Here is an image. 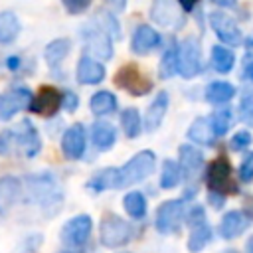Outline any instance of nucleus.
I'll list each match as a JSON object with an SVG mask.
<instances>
[{
  "mask_svg": "<svg viewBox=\"0 0 253 253\" xmlns=\"http://www.w3.org/2000/svg\"><path fill=\"white\" fill-rule=\"evenodd\" d=\"M156 166V154L152 150H140L136 152L128 162H125L119 168V178H117V188H128L134 186L142 180H146Z\"/></svg>",
  "mask_w": 253,
  "mask_h": 253,
  "instance_id": "nucleus-1",
  "label": "nucleus"
},
{
  "mask_svg": "<svg viewBox=\"0 0 253 253\" xmlns=\"http://www.w3.org/2000/svg\"><path fill=\"white\" fill-rule=\"evenodd\" d=\"M132 235H134V229L126 219H123L115 213H107L101 219L99 237H101V243L105 247H109V249L123 247L132 239Z\"/></svg>",
  "mask_w": 253,
  "mask_h": 253,
  "instance_id": "nucleus-2",
  "label": "nucleus"
},
{
  "mask_svg": "<svg viewBox=\"0 0 253 253\" xmlns=\"http://www.w3.org/2000/svg\"><path fill=\"white\" fill-rule=\"evenodd\" d=\"M186 221V208L184 200H166L158 206L156 217H154V227L162 235L176 233L182 223Z\"/></svg>",
  "mask_w": 253,
  "mask_h": 253,
  "instance_id": "nucleus-3",
  "label": "nucleus"
},
{
  "mask_svg": "<svg viewBox=\"0 0 253 253\" xmlns=\"http://www.w3.org/2000/svg\"><path fill=\"white\" fill-rule=\"evenodd\" d=\"M115 85L126 93H130L132 97H142V95L150 93V89H152L150 77H146L142 73V69L134 63H125L119 67V71L115 73Z\"/></svg>",
  "mask_w": 253,
  "mask_h": 253,
  "instance_id": "nucleus-4",
  "label": "nucleus"
},
{
  "mask_svg": "<svg viewBox=\"0 0 253 253\" xmlns=\"http://www.w3.org/2000/svg\"><path fill=\"white\" fill-rule=\"evenodd\" d=\"M26 186H28V194L30 200H34L40 206H49L55 200H61V192L57 188V180L49 174H34L26 178Z\"/></svg>",
  "mask_w": 253,
  "mask_h": 253,
  "instance_id": "nucleus-5",
  "label": "nucleus"
},
{
  "mask_svg": "<svg viewBox=\"0 0 253 253\" xmlns=\"http://www.w3.org/2000/svg\"><path fill=\"white\" fill-rule=\"evenodd\" d=\"M91 231H93V219L91 215L87 213H79V215H73L71 219H67L61 227V243L75 249V247H83L89 237H91Z\"/></svg>",
  "mask_w": 253,
  "mask_h": 253,
  "instance_id": "nucleus-6",
  "label": "nucleus"
},
{
  "mask_svg": "<svg viewBox=\"0 0 253 253\" xmlns=\"http://www.w3.org/2000/svg\"><path fill=\"white\" fill-rule=\"evenodd\" d=\"M202 69V49L194 36H188L178 45V73L184 79H192Z\"/></svg>",
  "mask_w": 253,
  "mask_h": 253,
  "instance_id": "nucleus-7",
  "label": "nucleus"
},
{
  "mask_svg": "<svg viewBox=\"0 0 253 253\" xmlns=\"http://www.w3.org/2000/svg\"><path fill=\"white\" fill-rule=\"evenodd\" d=\"M206 182L211 192H217L223 196L237 190L231 180V164L225 156H217L211 160V164L208 166V172H206Z\"/></svg>",
  "mask_w": 253,
  "mask_h": 253,
  "instance_id": "nucleus-8",
  "label": "nucleus"
},
{
  "mask_svg": "<svg viewBox=\"0 0 253 253\" xmlns=\"http://www.w3.org/2000/svg\"><path fill=\"white\" fill-rule=\"evenodd\" d=\"M210 26H211V30L215 32V36L219 38L221 43H225L229 47H237V45L243 43V34L239 30L237 22L229 14H225L221 10H213L210 14Z\"/></svg>",
  "mask_w": 253,
  "mask_h": 253,
  "instance_id": "nucleus-9",
  "label": "nucleus"
},
{
  "mask_svg": "<svg viewBox=\"0 0 253 253\" xmlns=\"http://www.w3.org/2000/svg\"><path fill=\"white\" fill-rule=\"evenodd\" d=\"M34 93L26 87H16L8 93H0V121L14 119L22 109H30Z\"/></svg>",
  "mask_w": 253,
  "mask_h": 253,
  "instance_id": "nucleus-10",
  "label": "nucleus"
},
{
  "mask_svg": "<svg viewBox=\"0 0 253 253\" xmlns=\"http://www.w3.org/2000/svg\"><path fill=\"white\" fill-rule=\"evenodd\" d=\"M61 99H63V95L59 93V89H55L53 85H42L32 99L30 111L36 115H42V117H51L61 107Z\"/></svg>",
  "mask_w": 253,
  "mask_h": 253,
  "instance_id": "nucleus-11",
  "label": "nucleus"
},
{
  "mask_svg": "<svg viewBox=\"0 0 253 253\" xmlns=\"http://www.w3.org/2000/svg\"><path fill=\"white\" fill-rule=\"evenodd\" d=\"M87 146V132L85 126L75 123L71 126L65 128L63 136H61V152L67 160H79L85 152Z\"/></svg>",
  "mask_w": 253,
  "mask_h": 253,
  "instance_id": "nucleus-12",
  "label": "nucleus"
},
{
  "mask_svg": "<svg viewBox=\"0 0 253 253\" xmlns=\"http://www.w3.org/2000/svg\"><path fill=\"white\" fill-rule=\"evenodd\" d=\"M16 134V142L20 146V150L24 152V156L28 158H34L40 150H42V138H40V132L38 128L34 126V123L30 119H24L18 128L14 130Z\"/></svg>",
  "mask_w": 253,
  "mask_h": 253,
  "instance_id": "nucleus-13",
  "label": "nucleus"
},
{
  "mask_svg": "<svg viewBox=\"0 0 253 253\" xmlns=\"http://www.w3.org/2000/svg\"><path fill=\"white\" fill-rule=\"evenodd\" d=\"M249 223H251V217L247 213H243L239 210H229V211L223 213V217L217 225V233H219L221 239L231 241V239L239 237L249 227Z\"/></svg>",
  "mask_w": 253,
  "mask_h": 253,
  "instance_id": "nucleus-14",
  "label": "nucleus"
},
{
  "mask_svg": "<svg viewBox=\"0 0 253 253\" xmlns=\"http://www.w3.org/2000/svg\"><path fill=\"white\" fill-rule=\"evenodd\" d=\"M160 45V34L150 28L148 24H140L130 40V49L136 55H148L152 49H156Z\"/></svg>",
  "mask_w": 253,
  "mask_h": 253,
  "instance_id": "nucleus-15",
  "label": "nucleus"
},
{
  "mask_svg": "<svg viewBox=\"0 0 253 253\" xmlns=\"http://www.w3.org/2000/svg\"><path fill=\"white\" fill-rule=\"evenodd\" d=\"M105 75H107V69L99 59H93L91 55H81L75 71V77L81 85H97L105 79Z\"/></svg>",
  "mask_w": 253,
  "mask_h": 253,
  "instance_id": "nucleus-16",
  "label": "nucleus"
},
{
  "mask_svg": "<svg viewBox=\"0 0 253 253\" xmlns=\"http://www.w3.org/2000/svg\"><path fill=\"white\" fill-rule=\"evenodd\" d=\"M22 196V180L16 176L0 178V215L8 213Z\"/></svg>",
  "mask_w": 253,
  "mask_h": 253,
  "instance_id": "nucleus-17",
  "label": "nucleus"
},
{
  "mask_svg": "<svg viewBox=\"0 0 253 253\" xmlns=\"http://www.w3.org/2000/svg\"><path fill=\"white\" fill-rule=\"evenodd\" d=\"M178 156H180V166H182V174L186 178H194L200 168L204 166V154L198 146L194 144H182L178 148Z\"/></svg>",
  "mask_w": 253,
  "mask_h": 253,
  "instance_id": "nucleus-18",
  "label": "nucleus"
},
{
  "mask_svg": "<svg viewBox=\"0 0 253 253\" xmlns=\"http://www.w3.org/2000/svg\"><path fill=\"white\" fill-rule=\"evenodd\" d=\"M91 140H93V146L97 150L107 152L117 142V128L107 121H97L91 128Z\"/></svg>",
  "mask_w": 253,
  "mask_h": 253,
  "instance_id": "nucleus-19",
  "label": "nucleus"
},
{
  "mask_svg": "<svg viewBox=\"0 0 253 253\" xmlns=\"http://www.w3.org/2000/svg\"><path fill=\"white\" fill-rule=\"evenodd\" d=\"M168 105H170V97H168L166 91H160L152 99V103H150V107L146 111V119H144V125H146V128L150 132L156 130L162 125V121L166 117V111H168Z\"/></svg>",
  "mask_w": 253,
  "mask_h": 253,
  "instance_id": "nucleus-20",
  "label": "nucleus"
},
{
  "mask_svg": "<svg viewBox=\"0 0 253 253\" xmlns=\"http://www.w3.org/2000/svg\"><path fill=\"white\" fill-rule=\"evenodd\" d=\"M150 16H152L154 22H158L160 26H168V28L170 26H176L182 20L180 8L174 2H170V0H158V2H154L152 10H150Z\"/></svg>",
  "mask_w": 253,
  "mask_h": 253,
  "instance_id": "nucleus-21",
  "label": "nucleus"
},
{
  "mask_svg": "<svg viewBox=\"0 0 253 253\" xmlns=\"http://www.w3.org/2000/svg\"><path fill=\"white\" fill-rule=\"evenodd\" d=\"M188 138L196 144H202V146H211L213 140H215V132L210 125V119L208 117H198L194 119V123L190 125L188 128Z\"/></svg>",
  "mask_w": 253,
  "mask_h": 253,
  "instance_id": "nucleus-22",
  "label": "nucleus"
},
{
  "mask_svg": "<svg viewBox=\"0 0 253 253\" xmlns=\"http://www.w3.org/2000/svg\"><path fill=\"white\" fill-rule=\"evenodd\" d=\"M89 42L91 51L99 57V59H109L113 55V47H111V36L105 34L99 26H93V30H89V34L85 36Z\"/></svg>",
  "mask_w": 253,
  "mask_h": 253,
  "instance_id": "nucleus-23",
  "label": "nucleus"
},
{
  "mask_svg": "<svg viewBox=\"0 0 253 253\" xmlns=\"http://www.w3.org/2000/svg\"><path fill=\"white\" fill-rule=\"evenodd\" d=\"M235 93H237L235 85L227 81H211L206 87V101L211 105H223V103H229L235 97Z\"/></svg>",
  "mask_w": 253,
  "mask_h": 253,
  "instance_id": "nucleus-24",
  "label": "nucleus"
},
{
  "mask_svg": "<svg viewBox=\"0 0 253 253\" xmlns=\"http://www.w3.org/2000/svg\"><path fill=\"white\" fill-rule=\"evenodd\" d=\"M213 239V229L208 221L190 227V235H188V251L190 253H200L206 249V245H210V241Z\"/></svg>",
  "mask_w": 253,
  "mask_h": 253,
  "instance_id": "nucleus-25",
  "label": "nucleus"
},
{
  "mask_svg": "<svg viewBox=\"0 0 253 253\" xmlns=\"http://www.w3.org/2000/svg\"><path fill=\"white\" fill-rule=\"evenodd\" d=\"M117 178H119V168H103L87 180V188L93 192H105L117 188Z\"/></svg>",
  "mask_w": 253,
  "mask_h": 253,
  "instance_id": "nucleus-26",
  "label": "nucleus"
},
{
  "mask_svg": "<svg viewBox=\"0 0 253 253\" xmlns=\"http://www.w3.org/2000/svg\"><path fill=\"white\" fill-rule=\"evenodd\" d=\"M210 57H211V67L221 75L229 73L235 65V53L225 45H213Z\"/></svg>",
  "mask_w": 253,
  "mask_h": 253,
  "instance_id": "nucleus-27",
  "label": "nucleus"
},
{
  "mask_svg": "<svg viewBox=\"0 0 253 253\" xmlns=\"http://www.w3.org/2000/svg\"><path fill=\"white\" fill-rule=\"evenodd\" d=\"M91 113L97 117H105L117 111V97L111 91H97L89 101Z\"/></svg>",
  "mask_w": 253,
  "mask_h": 253,
  "instance_id": "nucleus-28",
  "label": "nucleus"
},
{
  "mask_svg": "<svg viewBox=\"0 0 253 253\" xmlns=\"http://www.w3.org/2000/svg\"><path fill=\"white\" fill-rule=\"evenodd\" d=\"M182 166L180 162L166 158L162 164V172H160V188L162 190H172L182 182Z\"/></svg>",
  "mask_w": 253,
  "mask_h": 253,
  "instance_id": "nucleus-29",
  "label": "nucleus"
},
{
  "mask_svg": "<svg viewBox=\"0 0 253 253\" xmlns=\"http://www.w3.org/2000/svg\"><path fill=\"white\" fill-rule=\"evenodd\" d=\"M69 51H71V42L67 38H57V40L47 43V47L43 51V57H45L47 65H57L69 55Z\"/></svg>",
  "mask_w": 253,
  "mask_h": 253,
  "instance_id": "nucleus-30",
  "label": "nucleus"
},
{
  "mask_svg": "<svg viewBox=\"0 0 253 253\" xmlns=\"http://www.w3.org/2000/svg\"><path fill=\"white\" fill-rule=\"evenodd\" d=\"M20 34V20L14 12H0V43H12Z\"/></svg>",
  "mask_w": 253,
  "mask_h": 253,
  "instance_id": "nucleus-31",
  "label": "nucleus"
},
{
  "mask_svg": "<svg viewBox=\"0 0 253 253\" xmlns=\"http://www.w3.org/2000/svg\"><path fill=\"white\" fill-rule=\"evenodd\" d=\"M123 208L132 219H142L146 215V198L142 192H128L123 198Z\"/></svg>",
  "mask_w": 253,
  "mask_h": 253,
  "instance_id": "nucleus-32",
  "label": "nucleus"
},
{
  "mask_svg": "<svg viewBox=\"0 0 253 253\" xmlns=\"http://www.w3.org/2000/svg\"><path fill=\"white\" fill-rule=\"evenodd\" d=\"M121 126L126 138H136L142 130V119L136 109H125L121 113Z\"/></svg>",
  "mask_w": 253,
  "mask_h": 253,
  "instance_id": "nucleus-33",
  "label": "nucleus"
},
{
  "mask_svg": "<svg viewBox=\"0 0 253 253\" xmlns=\"http://www.w3.org/2000/svg\"><path fill=\"white\" fill-rule=\"evenodd\" d=\"M208 119H210V125H211V128H213L215 136H223V134L229 130L231 123H233V111L227 109V107H223V109L213 111Z\"/></svg>",
  "mask_w": 253,
  "mask_h": 253,
  "instance_id": "nucleus-34",
  "label": "nucleus"
},
{
  "mask_svg": "<svg viewBox=\"0 0 253 253\" xmlns=\"http://www.w3.org/2000/svg\"><path fill=\"white\" fill-rule=\"evenodd\" d=\"M174 73H178V49L170 47L164 51L160 65H158V75L160 79H170Z\"/></svg>",
  "mask_w": 253,
  "mask_h": 253,
  "instance_id": "nucleus-35",
  "label": "nucleus"
},
{
  "mask_svg": "<svg viewBox=\"0 0 253 253\" xmlns=\"http://www.w3.org/2000/svg\"><path fill=\"white\" fill-rule=\"evenodd\" d=\"M95 24H97L105 34H109L111 38H121V26H119V20H117L111 12L99 10V12H97V18H95Z\"/></svg>",
  "mask_w": 253,
  "mask_h": 253,
  "instance_id": "nucleus-36",
  "label": "nucleus"
},
{
  "mask_svg": "<svg viewBox=\"0 0 253 253\" xmlns=\"http://www.w3.org/2000/svg\"><path fill=\"white\" fill-rule=\"evenodd\" d=\"M251 142H253V134H251L249 130L241 128V130H237V132L231 136L229 148H231V150H245L247 146H251Z\"/></svg>",
  "mask_w": 253,
  "mask_h": 253,
  "instance_id": "nucleus-37",
  "label": "nucleus"
},
{
  "mask_svg": "<svg viewBox=\"0 0 253 253\" xmlns=\"http://www.w3.org/2000/svg\"><path fill=\"white\" fill-rule=\"evenodd\" d=\"M239 180L249 184L253 182V152H247L239 164Z\"/></svg>",
  "mask_w": 253,
  "mask_h": 253,
  "instance_id": "nucleus-38",
  "label": "nucleus"
},
{
  "mask_svg": "<svg viewBox=\"0 0 253 253\" xmlns=\"http://www.w3.org/2000/svg\"><path fill=\"white\" fill-rule=\"evenodd\" d=\"M204 221H208L206 219V210H204V206H192V210L190 211H186V223L190 225V227H194V225H200V223H204Z\"/></svg>",
  "mask_w": 253,
  "mask_h": 253,
  "instance_id": "nucleus-39",
  "label": "nucleus"
},
{
  "mask_svg": "<svg viewBox=\"0 0 253 253\" xmlns=\"http://www.w3.org/2000/svg\"><path fill=\"white\" fill-rule=\"evenodd\" d=\"M239 117L247 126H253V97H245L239 103Z\"/></svg>",
  "mask_w": 253,
  "mask_h": 253,
  "instance_id": "nucleus-40",
  "label": "nucleus"
},
{
  "mask_svg": "<svg viewBox=\"0 0 253 253\" xmlns=\"http://www.w3.org/2000/svg\"><path fill=\"white\" fill-rule=\"evenodd\" d=\"M14 142H16V134H14V130H2V132H0V156L10 154Z\"/></svg>",
  "mask_w": 253,
  "mask_h": 253,
  "instance_id": "nucleus-41",
  "label": "nucleus"
},
{
  "mask_svg": "<svg viewBox=\"0 0 253 253\" xmlns=\"http://www.w3.org/2000/svg\"><path fill=\"white\" fill-rule=\"evenodd\" d=\"M69 14H83L91 6V0H61Z\"/></svg>",
  "mask_w": 253,
  "mask_h": 253,
  "instance_id": "nucleus-42",
  "label": "nucleus"
},
{
  "mask_svg": "<svg viewBox=\"0 0 253 253\" xmlns=\"http://www.w3.org/2000/svg\"><path fill=\"white\" fill-rule=\"evenodd\" d=\"M61 107H63L65 111L73 113V111L79 107V97H77L75 93H71V91H65V93H63V99H61Z\"/></svg>",
  "mask_w": 253,
  "mask_h": 253,
  "instance_id": "nucleus-43",
  "label": "nucleus"
},
{
  "mask_svg": "<svg viewBox=\"0 0 253 253\" xmlns=\"http://www.w3.org/2000/svg\"><path fill=\"white\" fill-rule=\"evenodd\" d=\"M208 202H210V206H211L213 210H221V208H223V204H225V196L210 190V194H208Z\"/></svg>",
  "mask_w": 253,
  "mask_h": 253,
  "instance_id": "nucleus-44",
  "label": "nucleus"
},
{
  "mask_svg": "<svg viewBox=\"0 0 253 253\" xmlns=\"http://www.w3.org/2000/svg\"><path fill=\"white\" fill-rule=\"evenodd\" d=\"M113 10H125V6H126V0H105Z\"/></svg>",
  "mask_w": 253,
  "mask_h": 253,
  "instance_id": "nucleus-45",
  "label": "nucleus"
},
{
  "mask_svg": "<svg viewBox=\"0 0 253 253\" xmlns=\"http://www.w3.org/2000/svg\"><path fill=\"white\" fill-rule=\"evenodd\" d=\"M243 75H245L249 81H253V59L245 63V67H243Z\"/></svg>",
  "mask_w": 253,
  "mask_h": 253,
  "instance_id": "nucleus-46",
  "label": "nucleus"
},
{
  "mask_svg": "<svg viewBox=\"0 0 253 253\" xmlns=\"http://www.w3.org/2000/svg\"><path fill=\"white\" fill-rule=\"evenodd\" d=\"M213 4H217L221 8H235L237 6V0H213Z\"/></svg>",
  "mask_w": 253,
  "mask_h": 253,
  "instance_id": "nucleus-47",
  "label": "nucleus"
},
{
  "mask_svg": "<svg viewBox=\"0 0 253 253\" xmlns=\"http://www.w3.org/2000/svg\"><path fill=\"white\" fill-rule=\"evenodd\" d=\"M180 2V6L184 8V10H192L194 8V4L198 2V0H178Z\"/></svg>",
  "mask_w": 253,
  "mask_h": 253,
  "instance_id": "nucleus-48",
  "label": "nucleus"
},
{
  "mask_svg": "<svg viewBox=\"0 0 253 253\" xmlns=\"http://www.w3.org/2000/svg\"><path fill=\"white\" fill-rule=\"evenodd\" d=\"M18 61H20L18 57H8V59H6V65H8L10 69H16V67H18Z\"/></svg>",
  "mask_w": 253,
  "mask_h": 253,
  "instance_id": "nucleus-49",
  "label": "nucleus"
},
{
  "mask_svg": "<svg viewBox=\"0 0 253 253\" xmlns=\"http://www.w3.org/2000/svg\"><path fill=\"white\" fill-rule=\"evenodd\" d=\"M245 249H247V253H253V235L247 237V241H245Z\"/></svg>",
  "mask_w": 253,
  "mask_h": 253,
  "instance_id": "nucleus-50",
  "label": "nucleus"
},
{
  "mask_svg": "<svg viewBox=\"0 0 253 253\" xmlns=\"http://www.w3.org/2000/svg\"><path fill=\"white\" fill-rule=\"evenodd\" d=\"M245 47H247V49H249V51H253V34H251V36H247V38H245Z\"/></svg>",
  "mask_w": 253,
  "mask_h": 253,
  "instance_id": "nucleus-51",
  "label": "nucleus"
},
{
  "mask_svg": "<svg viewBox=\"0 0 253 253\" xmlns=\"http://www.w3.org/2000/svg\"><path fill=\"white\" fill-rule=\"evenodd\" d=\"M57 253H77V251H73V249H63V251H57Z\"/></svg>",
  "mask_w": 253,
  "mask_h": 253,
  "instance_id": "nucleus-52",
  "label": "nucleus"
},
{
  "mask_svg": "<svg viewBox=\"0 0 253 253\" xmlns=\"http://www.w3.org/2000/svg\"><path fill=\"white\" fill-rule=\"evenodd\" d=\"M221 253H239V251H235V249H225V251H221Z\"/></svg>",
  "mask_w": 253,
  "mask_h": 253,
  "instance_id": "nucleus-53",
  "label": "nucleus"
}]
</instances>
